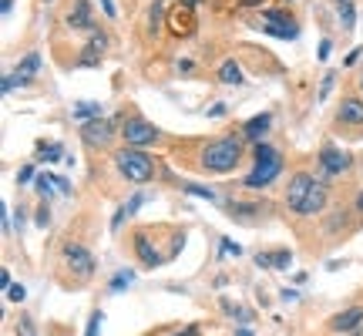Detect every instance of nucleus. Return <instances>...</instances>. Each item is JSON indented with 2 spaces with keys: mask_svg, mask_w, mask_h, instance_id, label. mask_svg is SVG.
Listing matches in <instances>:
<instances>
[{
  "mask_svg": "<svg viewBox=\"0 0 363 336\" xmlns=\"http://www.w3.org/2000/svg\"><path fill=\"white\" fill-rule=\"evenodd\" d=\"M326 199H330V185L317 179V175H310V172H296L286 185V209L293 215H302V219H310V215H319L326 209Z\"/></svg>",
  "mask_w": 363,
  "mask_h": 336,
  "instance_id": "f257e3e1",
  "label": "nucleus"
},
{
  "mask_svg": "<svg viewBox=\"0 0 363 336\" xmlns=\"http://www.w3.org/2000/svg\"><path fill=\"white\" fill-rule=\"evenodd\" d=\"M279 172H283V155L276 152L272 145L259 141L256 148H253V172L242 179V188L262 192V188H269V185L279 179Z\"/></svg>",
  "mask_w": 363,
  "mask_h": 336,
  "instance_id": "f03ea898",
  "label": "nucleus"
},
{
  "mask_svg": "<svg viewBox=\"0 0 363 336\" xmlns=\"http://www.w3.org/2000/svg\"><path fill=\"white\" fill-rule=\"evenodd\" d=\"M242 162V138H215L202 148V168L212 175H229Z\"/></svg>",
  "mask_w": 363,
  "mask_h": 336,
  "instance_id": "7ed1b4c3",
  "label": "nucleus"
},
{
  "mask_svg": "<svg viewBox=\"0 0 363 336\" xmlns=\"http://www.w3.org/2000/svg\"><path fill=\"white\" fill-rule=\"evenodd\" d=\"M115 168L128 179L132 185H145L155 179V158H151L145 148H118L115 152Z\"/></svg>",
  "mask_w": 363,
  "mask_h": 336,
  "instance_id": "20e7f679",
  "label": "nucleus"
},
{
  "mask_svg": "<svg viewBox=\"0 0 363 336\" xmlns=\"http://www.w3.org/2000/svg\"><path fill=\"white\" fill-rule=\"evenodd\" d=\"M118 135L125 138V145H128V148H145V145H155V141L162 138V131H158L151 122H145V118L128 115V118H121Z\"/></svg>",
  "mask_w": 363,
  "mask_h": 336,
  "instance_id": "39448f33",
  "label": "nucleus"
},
{
  "mask_svg": "<svg viewBox=\"0 0 363 336\" xmlns=\"http://www.w3.org/2000/svg\"><path fill=\"white\" fill-rule=\"evenodd\" d=\"M60 259L68 262V269L77 276V279H91L94 269H98V262L91 256V249H84L81 243H64L60 245Z\"/></svg>",
  "mask_w": 363,
  "mask_h": 336,
  "instance_id": "423d86ee",
  "label": "nucleus"
},
{
  "mask_svg": "<svg viewBox=\"0 0 363 336\" xmlns=\"http://www.w3.org/2000/svg\"><path fill=\"white\" fill-rule=\"evenodd\" d=\"M317 165L326 179H336V175H347L350 168H353V155L343 152V148H336V145H323Z\"/></svg>",
  "mask_w": 363,
  "mask_h": 336,
  "instance_id": "0eeeda50",
  "label": "nucleus"
},
{
  "mask_svg": "<svg viewBox=\"0 0 363 336\" xmlns=\"http://www.w3.org/2000/svg\"><path fill=\"white\" fill-rule=\"evenodd\" d=\"M256 27H262V31L272 34V37H289V41L300 34L296 20H293L286 11H262V17H259Z\"/></svg>",
  "mask_w": 363,
  "mask_h": 336,
  "instance_id": "6e6552de",
  "label": "nucleus"
},
{
  "mask_svg": "<svg viewBox=\"0 0 363 336\" xmlns=\"http://www.w3.org/2000/svg\"><path fill=\"white\" fill-rule=\"evenodd\" d=\"M118 124L121 122H105V118L84 122V124H81V138H84V145H91V148H105L108 141L118 135V131H115Z\"/></svg>",
  "mask_w": 363,
  "mask_h": 336,
  "instance_id": "1a4fd4ad",
  "label": "nucleus"
},
{
  "mask_svg": "<svg viewBox=\"0 0 363 336\" xmlns=\"http://www.w3.org/2000/svg\"><path fill=\"white\" fill-rule=\"evenodd\" d=\"M336 124L343 128H363V98H343L336 108Z\"/></svg>",
  "mask_w": 363,
  "mask_h": 336,
  "instance_id": "9d476101",
  "label": "nucleus"
},
{
  "mask_svg": "<svg viewBox=\"0 0 363 336\" xmlns=\"http://www.w3.org/2000/svg\"><path fill=\"white\" fill-rule=\"evenodd\" d=\"M135 256L145 269H158V266H165V259H168V256H162V252L151 245V239L145 235V232H138L135 235Z\"/></svg>",
  "mask_w": 363,
  "mask_h": 336,
  "instance_id": "9b49d317",
  "label": "nucleus"
},
{
  "mask_svg": "<svg viewBox=\"0 0 363 336\" xmlns=\"http://www.w3.org/2000/svg\"><path fill=\"white\" fill-rule=\"evenodd\" d=\"M168 31L175 34V37H189V34L196 31V17H192V7H175L172 14H168Z\"/></svg>",
  "mask_w": 363,
  "mask_h": 336,
  "instance_id": "f8f14e48",
  "label": "nucleus"
},
{
  "mask_svg": "<svg viewBox=\"0 0 363 336\" xmlns=\"http://www.w3.org/2000/svg\"><path fill=\"white\" fill-rule=\"evenodd\" d=\"M360 323H363V306H350V309H340L333 316L330 326H333V333H353Z\"/></svg>",
  "mask_w": 363,
  "mask_h": 336,
  "instance_id": "ddd939ff",
  "label": "nucleus"
},
{
  "mask_svg": "<svg viewBox=\"0 0 363 336\" xmlns=\"http://www.w3.org/2000/svg\"><path fill=\"white\" fill-rule=\"evenodd\" d=\"M68 27H75V31H94L91 0H75V7L68 11Z\"/></svg>",
  "mask_w": 363,
  "mask_h": 336,
  "instance_id": "4468645a",
  "label": "nucleus"
},
{
  "mask_svg": "<svg viewBox=\"0 0 363 336\" xmlns=\"http://www.w3.org/2000/svg\"><path fill=\"white\" fill-rule=\"evenodd\" d=\"M37 71H41V54H37V51H30V54H24V58L17 61L14 81L17 84H30V81L37 77Z\"/></svg>",
  "mask_w": 363,
  "mask_h": 336,
  "instance_id": "2eb2a0df",
  "label": "nucleus"
},
{
  "mask_svg": "<svg viewBox=\"0 0 363 336\" xmlns=\"http://www.w3.org/2000/svg\"><path fill=\"white\" fill-rule=\"evenodd\" d=\"M108 47V37L105 34H91V41L84 44V54L77 58V64L81 67H94V64H101V54H105Z\"/></svg>",
  "mask_w": 363,
  "mask_h": 336,
  "instance_id": "dca6fc26",
  "label": "nucleus"
},
{
  "mask_svg": "<svg viewBox=\"0 0 363 336\" xmlns=\"http://www.w3.org/2000/svg\"><path fill=\"white\" fill-rule=\"evenodd\" d=\"M269 124H272V115L269 111H262V115H256V118H249V122L242 124V141H262V135L269 131Z\"/></svg>",
  "mask_w": 363,
  "mask_h": 336,
  "instance_id": "f3484780",
  "label": "nucleus"
},
{
  "mask_svg": "<svg viewBox=\"0 0 363 336\" xmlns=\"http://www.w3.org/2000/svg\"><path fill=\"white\" fill-rule=\"evenodd\" d=\"M293 252L289 249H269V252H256V266L262 269H289Z\"/></svg>",
  "mask_w": 363,
  "mask_h": 336,
  "instance_id": "a211bd4d",
  "label": "nucleus"
},
{
  "mask_svg": "<svg viewBox=\"0 0 363 336\" xmlns=\"http://www.w3.org/2000/svg\"><path fill=\"white\" fill-rule=\"evenodd\" d=\"M229 209V215H232V219H239V222H256L259 219V212H269V209H266V205H259V202H229L226 205Z\"/></svg>",
  "mask_w": 363,
  "mask_h": 336,
  "instance_id": "6ab92c4d",
  "label": "nucleus"
},
{
  "mask_svg": "<svg viewBox=\"0 0 363 336\" xmlns=\"http://www.w3.org/2000/svg\"><path fill=\"white\" fill-rule=\"evenodd\" d=\"M141 205H145V195H141V192H138V195H132V199H128L118 212H115V219H111V232H118L121 222H125L128 215H135V209H141Z\"/></svg>",
  "mask_w": 363,
  "mask_h": 336,
  "instance_id": "aec40b11",
  "label": "nucleus"
},
{
  "mask_svg": "<svg viewBox=\"0 0 363 336\" xmlns=\"http://www.w3.org/2000/svg\"><path fill=\"white\" fill-rule=\"evenodd\" d=\"M34 188H37L41 202H47L54 192H58V175H47V172H41V175L34 179Z\"/></svg>",
  "mask_w": 363,
  "mask_h": 336,
  "instance_id": "412c9836",
  "label": "nucleus"
},
{
  "mask_svg": "<svg viewBox=\"0 0 363 336\" xmlns=\"http://www.w3.org/2000/svg\"><path fill=\"white\" fill-rule=\"evenodd\" d=\"M222 309H226V316H232V320L239 323V326H246V323H253L256 316H253V309H246V306L232 303V299H222Z\"/></svg>",
  "mask_w": 363,
  "mask_h": 336,
  "instance_id": "4be33fe9",
  "label": "nucleus"
},
{
  "mask_svg": "<svg viewBox=\"0 0 363 336\" xmlns=\"http://www.w3.org/2000/svg\"><path fill=\"white\" fill-rule=\"evenodd\" d=\"M219 81H222V84H236V88H239L246 77H242V67L236 61H222V67H219Z\"/></svg>",
  "mask_w": 363,
  "mask_h": 336,
  "instance_id": "5701e85b",
  "label": "nucleus"
},
{
  "mask_svg": "<svg viewBox=\"0 0 363 336\" xmlns=\"http://www.w3.org/2000/svg\"><path fill=\"white\" fill-rule=\"evenodd\" d=\"M37 155H41V162H60L64 158V145L60 141H37Z\"/></svg>",
  "mask_w": 363,
  "mask_h": 336,
  "instance_id": "b1692460",
  "label": "nucleus"
},
{
  "mask_svg": "<svg viewBox=\"0 0 363 336\" xmlns=\"http://www.w3.org/2000/svg\"><path fill=\"white\" fill-rule=\"evenodd\" d=\"M75 118L81 124L94 122V118H101V105H98V101H81V105H75Z\"/></svg>",
  "mask_w": 363,
  "mask_h": 336,
  "instance_id": "393cba45",
  "label": "nucleus"
},
{
  "mask_svg": "<svg viewBox=\"0 0 363 336\" xmlns=\"http://www.w3.org/2000/svg\"><path fill=\"white\" fill-rule=\"evenodd\" d=\"M336 14H340L343 31H353V27H357V11H353V4H350V0H336Z\"/></svg>",
  "mask_w": 363,
  "mask_h": 336,
  "instance_id": "a878e982",
  "label": "nucleus"
},
{
  "mask_svg": "<svg viewBox=\"0 0 363 336\" xmlns=\"http://www.w3.org/2000/svg\"><path fill=\"white\" fill-rule=\"evenodd\" d=\"M135 283V273L132 269H121V273L111 276V283H108V292H121V290H128Z\"/></svg>",
  "mask_w": 363,
  "mask_h": 336,
  "instance_id": "bb28decb",
  "label": "nucleus"
},
{
  "mask_svg": "<svg viewBox=\"0 0 363 336\" xmlns=\"http://www.w3.org/2000/svg\"><path fill=\"white\" fill-rule=\"evenodd\" d=\"M162 11H165V0H155V4H151V14H148L151 34H158V27H162Z\"/></svg>",
  "mask_w": 363,
  "mask_h": 336,
  "instance_id": "cd10ccee",
  "label": "nucleus"
},
{
  "mask_svg": "<svg viewBox=\"0 0 363 336\" xmlns=\"http://www.w3.org/2000/svg\"><path fill=\"white\" fill-rule=\"evenodd\" d=\"M182 188H185L189 195H196V199H205V202L215 199V192H212V188H205V185H192V182H185Z\"/></svg>",
  "mask_w": 363,
  "mask_h": 336,
  "instance_id": "c85d7f7f",
  "label": "nucleus"
},
{
  "mask_svg": "<svg viewBox=\"0 0 363 336\" xmlns=\"http://www.w3.org/2000/svg\"><path fill=\"white\" fill-rule=\"evenodd\" d=\"M101 320H105V313H101V309H94V313H91V320H88L84 336H98V333H101Z\"/></svg>",
  "mask_w": 363,
  "mask_h": 336,
  "instance_id": "c756f323",
  "label": "nucleus"
},
{
  "mask_svg": "<svg viewBox=\"0 0 363 336\" xmlns=\"http://www.w3.org/2000/svg\"><path fill=\"white\" fill-rule=\"evenodd\" d=\"M34 222H37L41 229H47V226H51V205H47V202H41V205H37V212H34Z\"/></svg>",
  "mask_w": 363,
  "mask_h": 336,
  "instance_id": "7c9ffc66",
  "label": "nucleus"
},
{
  "mask_svg": "<svg viewBox=\"0 0 363 336\" xmlns=\"http://www.w3.org/2000/svg\"><path fill=\"white\" fill-rule=\"evenodd\" d=\"M333 81H336V71H330V75L323 77V84H319V101H326V94L333 91Z\"/></svg>",
  "mask_w": 363,
  "mask_h": 336,
  "instance_id": "2f4dec72",
  "label": "nucleus"
},
{
  "mask_svg": "<svg viewBox=\"0 0 363 336\" xmlns=\"http://www.w3.org/2000/svg\"><path fill=\"white\" fill-rule=\"evenodd\" d=\"M24 296H27V290H24L20 283H14V286L7 290V299H11V303H24Z\"/></svg>",
  "mask_w": 363,
  "mask_h": 336,
  "instance_id": "473e14b6",
  "label": "nucleus"
},
{
  "mask_svg": "<svg viewBox=\"0 0 363 336\" xmlns=\"http://www.w3.org/2000/svg\"><path fill=\"white\" fill-rule=\"evenodd\" d=\"M34 179H37V172H34V168H30V165H24V168H20V172H17V182H20V185L34 182Z\"/></svg>",
  "mask_w": 363,
  "mask_h": 336,
  "instance_id": "72a5a7b5",
  "label": "nucleus"
},
{
  "mask_svg": "<svg viewBox=\"0 0 363 336\" xmlns=\"http://www.w3.org/2000/svg\"><path fill=\"white\" fill-rule=\"evenodd\" d=\"M20 333H24V336H34V323H30V316H20Z\"/></svg>",
  "mask_w": 363,
  "mask_h": 336,
  "instance_id": "f704fd0d",
  "label": "nucleus"
},
{
  "mask_svg": "<svg viewBox=\"0 0 363 336\" xmlns=\"http://www.w3.org/2000/svg\"><path fill=\"white\" fill-rule=\"evenodd\" d=\"M172 336H198V326L192 323V326H182V330H175Z\"/></svg>",
  "mask_w": 363,
  "mask_h": 336,
  "instance_id": "c9c22d12",
  "label": "nucleus"
},
{
  "mask_svg": "<svg viewBox=\"0 0 363 336\" xmlns=\"http://www.w3.org/2000/svg\"><path fill=\"white\" fill-rule=\"evenodd\" d=\"M58 192L60 195H71V182H68L64 175H58Z\"/></svg>",
  "mask_w": 363,
  "mask_h": 336,
  "instance_id": "e433bc0d",
  "label": "nucleus"
},
{
  "mask_svg": "<svg viewBox=\"0 0 363 336\" xmlns=\"http://www.w3.org/2000/svg\"><path fill=\"white\" fill-rule=\"evenodd\" d=\"M222 252H226V256H239L242 249L236 243H229V239H226V243H222Z\"/></svg>",
  "mask_w": 363,
  "mask_h": 336,
  "instance_id": "4c0bfd02",
  "label": "nucleus"
},
{
  "mask_svg": "<svg viewBox=\"0 0 363 336\" xmlns=\"http://www.w3.org/2000/svg\"><path fill=\"white\" fill-rule=\"evenodd\" d=\"M330 51H333V44L330 41H323V44H319V61H326V58H330Z\"/></svg>",
  "mask_w": 363,
  "mask_h": 336,
  "instance_id": "58836bf2",
  "label": "nucleus"
},
{
  "mask_svg": "<svg viewBox=\"0 0 363 336\" xmlns=\"http://www.w3.org/2000/svg\"><path fill=\"white\" fill-rule=\"evenodd\" d=\"M14 84H17L14 75H7V77H4V94H11V91H14Z\"/></svg>",
  "mask_w": 363,
  "mask_h": 336,
  "instance_id": "ea45409f",
  "label": "nucleus"
},
{
  "mask_svg": "<svg viewBox=\"0 0 363 336\" xmlns=\"http://www.w3.org/2000/svg\"><path fill=\"white\" fill-rule=\"evenodd\" d=\"M209 115H212V118H222V115H226V105H222V101H219V105H215V108H212V111H209Z\"/></svg>",
  "mask_w": 363,
  "mask_h": 336,
  "instance_id": "a19ab883",
  "label": "nucleus"
},
{
  "mask_svg": "<svg viewBox=\"0 0 363 336\" xmlns=\"http://www.w3.org/2000/svg\"><path fill=\"white\" fill-rule=\"evenodd\" d=\"M0 11H4V17H7L11 11H14V0H0Z\"/></svg>",
  "mask_w": 363,
  "mask_h": 336,
  "instance_id": "79ce46f5",
  "label": "nucleus"
},
{
  "mask_svg": "<svg viewBox=\"0 0 363 336\" xmlns=\"http://www.w3.org/2000/svg\"><path fill=\"white\" fill-rule=\"evenodd\" d=\"M202 0H182V7H198Z\"/></svg>",
  "mask_w": 363,
  "mask_h": 336,
  "instance_id": "37998d69",
  "label": "nucleus"
},
{
  "mask_svg": "<svg viewBox=\"0 0 363 336\" xmlns=\"http://www.w3.org/2000/svg\"><path fill=\"white\" fill-rule=\"evenodd\" d=\"M236 336H253V330H246V326H239V330H236Z\"/></svg>",
  "mask_w": 363,
  "mask_h": 336,
  "instance_id": "c03bdc74",
  "label": "nucleus"
},
{
  "mask_svg": "<svg viewBox=\"0 0 363 336\" xmlns=\"http://www.w3.org/2000/svg\"><path fill=\"white\" fill-rule=\"evenodd\" d=\"M357 212H363V192L357 195Z\"/></svg>",
  "mask_w": 363,
  "mask_h": 336,
  "instance_id": "a18cd8bd",
  "label": "nucleus"
},
{
  "mask_svg": "<svg viewBox=\"0 0 363 336\" xmlns=\"http://www.w3.org/2000/svg\"><path fill=\"white\" fill-rule=\"evenodd\" d=\"M360 91H363V75H360Z\"/></svg>",
  "mask_w": 363,
  "mask_h": 336,
  "instance_id": "49530a36",
  "label": "nucleus"
}]
</instances>
